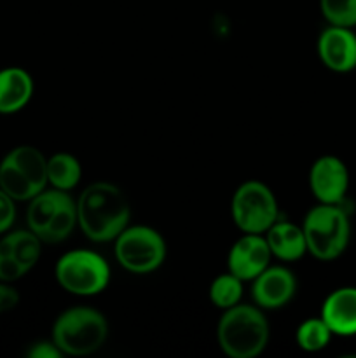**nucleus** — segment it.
<instances>
[{
    "label": "nucleus",
    "mask_w": 356,
    "mask_h": 358,
    "mask_svg": "<svg viewBox=\"0 0 356 358\" xmlns=\"http://www.w3.org/2000/svg\"><path fill=\"white\" fill-rule=\"evenodd\" d=\"M77 205V226L93 243L114 241L131 219V205L119 185L112 182H93L82 189Z\"/></svg>",
    "instance_id": "1"
},
{
    "label": "nucleus",
    "mask_w": 356,
    "mask_h": 358,
    "mask_svg": "<svg viewBox=\"0 0 356 358\" xmlns=\"http://www.w3.org/2000/svg\"><path fill=\"white\" fill-rule=\"evenodd\" d=\"M271 327L257 304L239 303L222 311L216 324V345L229 358H255L267 348Z\"/></svg>",
    "instance_id": "2"
},
{
    "label": "nucleus",
    "mask_w": 356,
    "mask_h": 358,
    "mask_svg": "<svg viewBox=\"0 0 356 358\" xmlns=\"http://www.w3.org/2000/svg\"><path fill=\"white\" fill-rule=\"evenodd\" d=\"M108 334V320L101 311L91 306H72L56 317L51 339L63 355L87 357L107 343Z\"/></svg>",
    "instance_id": "3"
},
{
    "label": "nucleus",
    "mask_w": 356,
    "mask_h": 358,
    "mask_svg": "<svg viewBox=\"0 0 356 358\" xmlns=\"http://www.w3.org/2000/svg\"><path fill=\"white\" fill-rule=\"evenodd\" d=\"M307 254L321 262H332L341 257L351 241V220L342 205L318 203L302 220Z\"/></svg>",
    "instance_id": "4"
},
{
    "label": "nucleus",
    "mask_w": 356,
    "mask_h": 358,
    "mask_svg": "<svg viewBox=\"0 0 356 358\" xmlns=\"http://www.w3.org/2000/svg\"><path fill=\"white\" fill-rule=\"evenodd\" d=\"M27 227L42 243L54 245L68 240L77 229V205L66 191L47 187L28 201Z\"/></svg>",
    "instance_id": "5"
},
{
    "label": "nucleus",
    "mask_w": 356,
    "mask_h": 358,
    "mask_svg": "<svg viewBox=\"0 0 356 358\" xmlns=\"http://www.w3.org/2000/svg\"><path fill=\"white\" fill-rule=\"evenodd\" d=\"M47 157L34 145H17L0 161V189L14 201H30L47 189Z\"/></svg>",
    "instance_id": "6"
},
{
    "label": "nucleus",
    "mask_w": 356,
    "mask_h": 358,
    "mask_svg": "<svg viewBox=\"0 0 356 358\" xmlns=\"http://www.w3.org/2000/svg\"><path fill=\"white\" fill-rule=\"evenodd\" d=\"M54 278L66 294L93 297L107 290L112 271L103 255L89 248H75L56 261Z\"/></svg>",
    "instance_id": "7"
},
{
    "label": "nucleus",
    "mask_w": 356,
    "mask_h": 358,
    "mask_svg": "<svg viewBox=\"0 0 356 358\" xmlns=\"http://www.w3.org/2000/svg\"><path fill=\"white\" fill-rule=\"evenodd\" d=\"M168 245L163 234L145 224H129L114 240V257L131 275H150L164 264Z\"/></svg>",
    "instance_id": "8"
},
{
    "label": "nucleus",
    "mask_w": 356,
    "mask_h": 358,
    "mask_svg": "<svg viewBox=\"0 0 356 358\" xmlns=\"http://www.w3.org/2000/svg\"><path fill=\"white\" fill-rule=\"evenodd\" d=\"M230 219L241 233L264 234L279 219L276 194L260 180H246L234 191Z\"/></svg>",
    "instance_id": "9"
},
{
    "label": "nucleus",
    "mask_w": 356,
    "mask_h": 358,
    "mask_svg": "<svg viewBox=\"0 0 356 358\" xmlns=\"http://www.w3.org/2000/svg\"><path fill=\"white\" fill-rule=\"evenodd\" d=\"M309 189L318 203L344 205L349 191V170L337 156H321L311 164Z\"/></svg>",
    "instance_id": "10"
},
{
    "label": "nucleus",
    "mask_w": 356,
    "mask_h": 358,
    "mask_svg": "<svg viewBox=\"0 0 356 358\" xmlns=\"http://www.w3.org/2000/svg\"><path fill=\"white\" fill-rule=\"evenodd\" d=\"M251 301L264 311L281 310L288 306L297 294L295 275L286 266L269 264L257 278L251 280Z\"/></svg>",
    "instance_id": "11"
},
{
    "label": "nucleus",
    "mask_w": 356,
    "mask_h": 358,
    "mask_svg": "<svg viewBox=\"0 0 356 358\" xmlns=\"http://www.w3.org/2000/svg\"><path fill=\"white\" fill-rule=\"evenodd\" d=\"M271 259L272 254L264 234L241 233L227 254V271L246 283L257 278L271 264Z\"/></svg>",
    "instance_id": "12"
},
{
    "label": "nucleus",
    "mask_w": 356,
    "mask_h": 358,
    "mask_svg": "<svg viewBox=\"0 0 356 358\" xmlns=\"http://www.w3.org/2000/svg\"><path fill=\"white\" fill-rule=\"evenodd\" d=\"M316 52L325 69L348 73L356 69V34L353 28L328 24L320 34Z\"/></svg>",
    "instance_id": "13"
},
{
    "label": "nucleus",
    "mask_w": 356,
    "mask_h": 358,
    "mask_svg": "<svg viewBox=\"0 0 356 358\" xmlns=\"http://www.w3.org/2000/svg\"><path fill=\"white\" fill-rule=\"evenodd\" d=\"M320 317L339 338L356 336V287H341L325 297Z\"/></svg>",
    "instance_id": "14"
},
{
    "label": "nucleus",
    "mask_w": 356,
    "mask_h": 358,
    "mask_svg": "<svg viewBox=\"0 0 356 358\" xmlns=\"http://www.w3.org/2000/svg\"><path fill=\"white\" fill-rule=\"evenodd\" d=\"M265 241L269 245L272 257L285 262H297L307 254L306 236H304L302 226L293 224L279 217L271 227L264 233Z\"/></svg>",
    "instance_id": "15"
},
{
    "label": "nucleus",
    "mask_w": 356,
    "mask_h": 358,
    "mask_svg": "<svg viewBox=\"0 0 356 358\" xmlns=\"http://www.w3.org/2000/svg\"><path fill=\"white\" fill-rule=\"evenodd\" d=\"M34 90V79L21 66L0 70V114L9 115L23 110L30 103Z\"/></svg>",
    "instance_id": "16"
},
{
    "label": "nucleus",
    "mask_w": 356,
    "mask_h": 358,
    "mask_svg": "<svg viewBox=\"0 0 356 358\" xmlns=\"http://www.w3.org/2000/svg\"><path fill=\"white\" fill-rule=\"evenodd\" d=\"M42 241L37 234L30 229H16L7 231L2 234L0 240V250L9 254L16 262H20L28 273L37 266L42 255Z\"/></svg>",
    "instance_id": "17"
},
{
    "label": "nucleus",
    "mask_w": 356,
    "mask_h": 358,
    "mask_svg": "<svg viewBox=\"0 0 356 358\" xmlns=\"http://www.w3.org/2000/svg\"><path fill=\"white\" fill-rule=\"evenodd\" d=\"M82 178V164L73 154L56 152L47 157V184L58 191H73Z\"/></svg>",
    "instance_id": "18"
},
{
    "label": "nucleus",
    "mask_w": 356,
    "mask_h": 358,
    "mask_svg": "<svg viewBox=\"0 0 356 358\" xmlns=\"http://www.w3.org/2000/svg\"><path fill=\"white\" fill-rule=\"evenodd\" d=\"M244 282L241 278H237L236 275H232L230 271L220 273L218 276H215L209 285L208 296L209 301L215 308L225 311L229 308L236 306L243 301V289Z\"/></svg>",
    "instance_id": "19"
},
{
    "label": "nucleus",
    "mask_w": 356,
    "mask_h": 358,
    "mask_svg": "<svg viewBox=\"0 0 356 358\" xmlns=\"http://www.w3.org/2000/svg\"><path fill=\"white\" fill-rule=\"evenodd\" d=\"M332 338L334 334L321 317H313L300 322L295 331L297 346L306 353L321 352L330 345Z\"/></svg>",
    "instance_id": "20"
},
{
    "label": "nucleus",
    "mask_w": 356,
    "mask_h": 358,
    "mask_svg": "<svg viewBox=\"0 0 356 358\" xmlns=\"http://www.w3.org/2000/svg\"><path fill=\"white\" fill-rule=\"evenodd\" d=\"M320 9L328 24L356 27V0H320Z\"/></svg>",
    "instance_id": "21"
},
{
    "label": "nucleus",
    "mask_w": 356,
    "mask_h": 358,
    "mask_svg": "<svg viewBox=\"0 0 356 358\" xmlns=\"http://www.w3.org/2000/svg\"><path fill=\"white\" fill-rule=\"evenodd\" d=\"M27 273L28 271L20 264V262H16L9 254L0 250V282L14 283L17 282V280L23 278Z\"/></svg>",
    "instance_id": "22"
},
{
    "label": "nucleus",
    "mask_w": 356,
    "mask_h": 358,
    "mask_svg": "<svg viewBox=\"0 0 356 358\" xmlns=\"http://www.w3.org/2000/svg\"><path fill=\"white\" fill-rule=\"evenodd\" d=\"M16 220V201L0 189V234L10 231Z\"/></svg>",
    "instance_id": "23"
},
{
    "label": "nucleus",
    "mask_w": 356,
    "mask_h": 358,
    "mask_svg": "<svg viewBox=\"0 0 356 358\" xmlns=\"http://www.w3.org/2000/svg\"><path fill=\"white\" fill-rule=\"evenodd\" d=\"M28 358H61L65 357L61 353V350L54 345L52 339L49 341H37L28 348L27 352Z\"/></svg>",
    "instance_id": "24"
},
{
    "label": "nucleus",
    "mask_w": 356,
    "mask_h": 358,
    "mask_svg": "<svg viewBox=\"0 0 356 358\" xmlns=\"http://www.w3.org/2000/svg\"><path fill=\"white\" fill-rule=\"evenodd\" d=\"M20 303V292L13 287V283L0 282V315L14 310Z\"/></svg>",
    "instance_id": "25"
}]
</instances>
